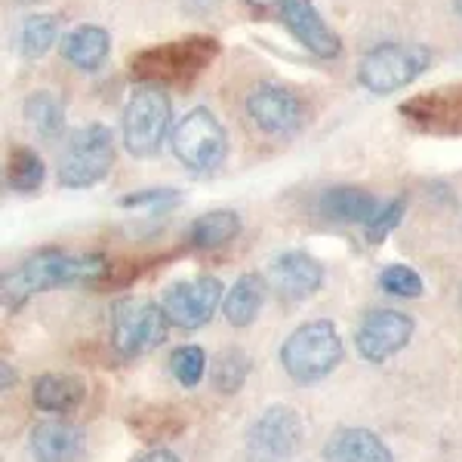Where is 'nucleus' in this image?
<instances>
[{
	"mask_svg": "<svg viewBox=\"0 0 462 462\" xmlns=\"http://www.w3.org/2000/svg\"><path fill=\"white\" fill-rule=\"evenodd\" d=\"M111 274V263L106 256H71L62 250H41L28 256L19 268L4 274V309L16 311L22 309L34 293H47L56 287L69 284H99L102 278Z\"/></svg>",
	"mask_w": 462,
	"mask_h": 462,
	"instance_id": "nucleus-1",
	"label": "nucleus"
},
{
	"mask_svg": "<svg viewBox=\"0 0 462 462\" xmlns=\"http://www.w3.org/2000/svg\"><path fill=\"white\" fill-rule=\"evenodd\" d=\"M219 56V41L210 34H189L179 41L154 43L130 56L126 69L136 84L148 87H191Z\"/></svg>",
	"mask_w": 462,
	"mask_h": 462,
	"instance_id": "nucleus-2",
	"label": "nucleus"
},
{
	"mask_svg": "<svg viewBox=\"0 0 462 462\" xmlns=\"http://www.w3.org/2000/svg\"><path fill=\"white\" fill-rule=\"evenodd\" d=\"M346 357V346L333 320L318 318L296 327L281 346V367L296 383H320L333 374Z\"/></svg>",
	"mask_w": 462,
	"mask_h": 462,
	"instance_id": "nucleus-3",
	"label": "nucleus"
},
{
	"mask_svg": "<svg viewBox=\"0 0 462 462\" xmlns=\"http://www.w3.org/2000/svg\"><path fill=\"white\" fill-rule=\"evenodd\" d=\"M431 69V50L426 43H379L370 53H364L357 65V84L374 96H389L422 78Z\"/></svg>",
	"mask_w": 462,
	"mask_h": 462,
	"instance_id": "nucleus-4",
	"label": "nucleus"
},
{
	"mask_svg": "<svg viewBox=\"0 0 462 462\" xmlns=\"http://www.w3.org/2000/svg\"><path fill=\"white\" fill-rule=\"evenodd\" d=\"M176 161L191 173H216L228 158V133L210 108H191L170 133Z\"/></svg>",
	"mask_w": 462,
	"mask_h": 462,
	"instance_id": "nucleus-5",
	"label": "nucleus"
},
{
	"mask_svg": "<svg viewBox=\"0 0 462 462\" xmlns=\"http://www.w3.org/2000/svg\"><path fill=\"white\" fill-rule=\"evenodd\" d=\"M170 121H173V108H170L167 93L161 87L139 84L121 115L124 148L133 158H154L170 133Z\"/></svg>",
	"mask_w": 462,
	"mask_h": 462,
	"instance_id": "nucleus-6",
	"label": "nucleus"
},
{
	"mask_svg": "<svg viewBox=\"0 0 462 462\" xmlns=\"http://www.w3.org/2000/svg\"><path fill=\"white\" fill-rule=\"evenodd\" d=\"M115 167V136L106 124H87L69 136L59 158V185L62 189H89L102 182Z\"/></svg>",
	"mask_w": 462,
	"mask_h": 462,
	"instance_id": "nucleus-7",
	"label": "nucleus"
},
{
	"mask_svg": "<svg viewBox=\"0 0 462 462\" xmlns=\"http://www.w3.org/2000/svg\"><path fill=\"white\" fill-rule=\"evenodd\" d=\"M170 333V318L163 315L161 302L126 296L111 309V346L121 357H139L163 346Z\"/></svg>",
	"mask_w": 462,
	"mask_h": 462,
	"instance_id": "nucleus-8",
	"label": "nucleus"
},
{
	"mask_svg": "<svg viewBox=\"0 0 462 462\" xmlns=\"http://www.w3.org/2000/svg\"><path fill=\"white\" fill-rule=\"evenodd\" d=\"M305 441V422L290 404H272L247 429L250 462H290Z\"/></svg>",
	"mask_w": 462,
	"mask_h": 462,
	"instance_id": "nucleus-9",
	"label": "nucleus"
},
{
	"mask_svg": "<svg viewBox=\"0 0 462 462\" xmlns=\"http://www.w3.org/2000/svg\"><path fill=\"white\" fill-rule=\"evenodd\" d=\"M222 300H226V287L219 284V278L200 274V278L191 281H176V284L163 290L161 309L173 327L200 330L213 320L216 309H222Z\"/></svg>",
	"mask_w": 462,
	"mask_h": 462,
	"instance_id": "nucleus-10",
	"label": "nucleus"
},
{
	"mask_svg": "<svg viewBox=\"0 0 462 462\" xmlns=\"http://www.w3.org/2000/svg\"><path fill=\"white\" fill-rule=\"evenodd\" d=\"M401 117L429 136H462V84H444L401 102Z\"/></svg>",
	"mask_w": 462,
	"mask_h": 462,
	"instance_id": "nucleus-11",
	"label": "nucleus"
},
{
	"mask_svg": "<svg viewBox=\"0 0 462 462\" xmlns=\"http://www.w3.org/2000/svg\"><path fill=\"white\" fill-rule=\"evenodd\" d=\"M247 117L265 136H293L305 121V102L284 84L263 80L247 93Z\"/></svg>",
	"mask_w": 462,
	"mask_h": 462,
	"instance_id": "nucleus-12",
	"label": "nucleus"
},
{
	"mask_svg": "<svg viewBox=\"0 0 462 462\" xmlns=\"http://www.w3.org/2000/svg\"><path fill=\"white\" fill-rule=\"evenodd\" d=\"M413 318L404 315L398 309H376L370 315H364L361 327L355 333L357 355L370 364H383L407 348V342L413 339Z\"/></svg>",
	"mask_w": 462,
	"mask_h": 462,
	"instance_id": "nucleus-13",
	"label": "nucleus"
},
{
	"mask_svg": "<svg viewBox=\"0 0 462 462\" xmlns=\"http://www.w3.org/2000/svg\"><path fill=\"white\" fill-rule=\"evenodd\" d=\"M268 284L287 302H302L324 284V265L305 250H287L268 265Z\"/></svg>",
	"mask_w": 462,
	"mask_h": 462,
	"instance_id": "nucleus-14",
	"label": "nucleus"
},
{
	"mask_svg": "<svg viewBox=\"0 0 462 462\" xmlns=\"http://www.w3.org/2000/svg\"><path fill=\"white\" fill-rule=\"evenodd\" d=\"M281 19L290 28V34L318 59L339 56V34L320 19L318 6L311 0H281Z\"/></svg>",
	"mask_w": 462,
	"mask_h": 462,
	"instance_id": "nucleus-15",
	"label": "nucleus"
},
{
	"mask_svg": "<svg viewBox=\"0 0 462 462\" xmlns=\"http://www.w3.org/2000/svg\"><path fill=\"white\" fill-rule=\"evenodd\" d=\"M84 450V431L65 420H43L28 431V453L34 462H78Z\"/></svg>",
	"mask_w": 462,
	"mask_h": 462,
	"instance_id": "nucleus-16",
	"label": "nucleus"
},
{
	"mask_svg": "<svg viewBox=\"0 0 462 462\" xmlns=\"http://www.w3.org/2000/svg\"><path fill=\"white\" fill-rule=\"evenodd\" d=\"M318 210L330 222L367 228L376 219V213L383 210V200L370 195L367 189H357V185H333V189H327L320 195Z\"/></svg>",
	"mask_w": 462,
	"mask_h": 462,
	"instance_id": "nucleus-17",
	"label": "nucleus"
},
{
	"mask_svg": "<svg viewBox=\"0 0 462 462\" xmlns=\"http://www.w3.org/2000/svg\"><path fill=\"white\" fill-rule=\"evenodd\" d=\"M324 462H398L389 444L364 426H342L327 438Z\"/></svg>",
	"mask_w": 462,
	"mask_h": 462,
	"instance_id": "nucleus-18",
	"label": "nucleus"
},
{
	"mask_svg": "<svg viewBox=\"0 0 462 462\" xmlns=\"http://www.w3.org/2000/svg\"><path fill=\"white\" fill-rule=\"evenodd\" d=\"M59 50L78 71H99L111 53V34L99 25H78L62 37Z\"/></svg>",
	"mask_w": 462,
	"mask_h": 462,
	"instance_id": "nucleus-19",
	"label": "nucleus"
},
{
	"mask_svg": "<svg viewBox=\"0 0 462 462\" xmlns=\"http://www.w3.org/2000/svg\"><path fill=\"white\" fill-rule=\"evenodd\" d=\"M87 385L71 374H43L34 379L32 401L43 413H71L84 404Z\"/></svg>",
	"mask_w": 462,
	"mask_h": 462,
	"instance_id": "nucleus-20",
	"label": "nucleus"
},
{
	"mask_svg": "<svg viewBox=\"0 0 462 462\" xmlns=\"http://www.w3.org/2000/svg\"><path fill=\"white\" fill-rule=\"evenodd\" d=\"M265 302V278L256 272H247L231 284V290L222 300V315L231 327H250L259 318V309Z\"/></svg>",
	"mask_w": 462,
	"mask_h": 462,
	"instance_id": "nucleus-21",
	"label": "nucleus"
},
{
	"mask_svg": "<svg viewBox=\"0 0 462 462\" xmlns=\"http://www.w3.org/2000/svg\"><path fill=\"white\" fill-rule=\"evenodd\" d=\"M241 235V216L235 210L200 213L189 226V244L195 250H219Z\"/></svg>",
	"mask_w": 462,
	"mask_h": 462,
	"instance_id": "nucleus-22",
	"label": "nucleus"
},
{
	"mask_svg": "<svg viewBox=\"0 0 462 462\" xmlns=\"http://www.w3.org/2000/svg\"><path fill=\"white\" fill-rule=\"evenodd\" d=\"M22 115H25L32 130L47 139H56L65 130V108L50 89H34L25 99V106H22Z\"/></svg>",
	"mask_w": 462,
	"mask_h": 462,
	"instance_id": "nucleus-23",
	"label": "nucleus"
},
{
	"mask_svg": "<svg viewBox=\"0 0 462 462\" xmlns=\"http://www.w3.org/2000/svg\"><path fill=\"white\" fill-rule=\"evenodd\" d=\"M250 376V355L244 348H222L210 361V383L216 392L237 394Z\"/></svg>",
	"mask_w": 462,
	"mask_h": 462,
	"instance_id": "nucleus-24",
	"label": "nucleus"
},
{
	"mask_svg": "<svg viewBox=\"0 0 462 462\" xmlns=\"http://www.w3.org/2000/svg\"><path fill=\"white\" fill-rule=\"evenodd\" d=\"M47 167H43L41 154L32 148H13L10 158H6V185L19 195H32L43 185Z\"/></svg>",
	"mask_w": 462,
	"mask_h": 462,
	"instance_id": "nucleus-25",
	"label": "nucleus"
},
{
	"mask_svg": "<svg viewBox=\"0 0 462 462\" xmlns=\"http://www.w3.org/2000/svg\"><path fill=\"white\" fill-rule=\"evenodd\" d=\"M59 41V22L50 13H34L19 28V53L25 59H43Z\"/></svg>",
	"mask_w": 462,
	"mask_h": 462,
	"instance_id": "nucleus-26",
	"label": "nucleus"
},
{
	"mask_svg": "<svg viewBox=\"0 0 462 462\" xmlns=\"http://www.w3.org/2000/svg\"><path fill=\"white\" fill-rule=\"evenodd\" d=\"M170 374L182 389H195L207 374V355L200 346H179L170 355Z\"/></svg>",
	"mask_w": 462,
	"mask_h": 462,
	"instance_id": "nucleus-27",
	"label": "nucleus"
},
{
	"mask_svg": "<svg viewBox=\"0 0 462 462\" xmlns=\"http://www.w3.org/2000/svg\"><path fill=\"white\" fill-rule=\"evenodd\" d=\"M379 287L392 296H401V300H416V296H422V290H426L422 287L420 272L410 265H401V263L385 265L383 272H379Z\"/></svg>",
	"mask_w": 462,
	"mask_h": 462,
	"instance_id": "nucleus-28",
	"label": "nucleus"
},
{
	"mask_svg": "<svg viewBox=\"0 0 462 462\" xmlns=\"http://www.w3.org/2000/svg\"><path fill=\"white\" fill-rule=\"evenodd\" d=\"M401 219H404V198H394L389 204H383V210L376 213V219L367 226V241L379 244L392 228L401 226Z\"/></svg>",
	"mask_w": 462,
	"mask_h": 462,
	"instance_id": "nucleus-29",
	"label": "nucleus"
},
{
	"mask_svg": "<svg viewBox=\"0 0 462 462\" xmlns=\"http://www.w3.org/2000/svg\"><path fill=\"white\" fill-rule=\"evenodd\" d=\"M176 200H179L176 189H145V191L124 195L121 207H163V204H176Z\"/></svg>",
	"mask_w": 462,
	"mask_h": 462,
	"instance_id": "nucleus-30",
	"label": "nucleus"
},
{
	"mask_svg": "<svg viewBox=\"0 0 462 462\" xmlns=\"http://www.w3.org/2000/svg\"><path fill=\"white\" fill-rule=\"evenodd\" d=\"M136 462H182V459H179L173 450H163V447H158V450H148L145 457H139Z\"/></svg>",
	"mask_w": 462,
	"mask_h": 462,
	"instance_id": "nucleus-31",
	"label": "nucleus"
},
{
	"mask_svg": "<svg viewBox=\"0 0 462 462\" xmlns=\"http://www.w3.org/2000/svg\"><path fill=\"white\" fill-rule=\"evenodd\" d=\"M0 370H4V379H0V389L10 392L13 385H16V370H13L10 361H0Z\"/></svg>",
	"mask_w": 462,
	"mask_h": 462,
	"instance_id": "nucleus-32",
	"label": "nucleus"
},
{
	"mask_svg": "<svg viewBox=\"0 0 462 462\" xmlns=\"http://www.w3.org/2000/svg\"><path fill=\"white\" fill-rule=\"evenodd\" d=\"M253 6H256V10H272V6H278L281 10V0H250Z\"/></svg>",
	"mask_w": 462,
	"mask_h": 462,
	"instance_id": "nucleus-33",
	"label": "nucleus"
},
{
	"mask_svg": "<svg viewBox=\"0 0 462 462\" xmlns=\"http://www.w3.org/2000/svg\"><path fill=\"white\" fill-rule=\"evenodd\" d=\"M453 10H457V16L462 19V0H453Z\"/></svg>",
	"mask_w": 462,
	"mask_h": 462,
	"instance_id": "nucleus-34",
	"label": "nucleus"
}]
</instances>
